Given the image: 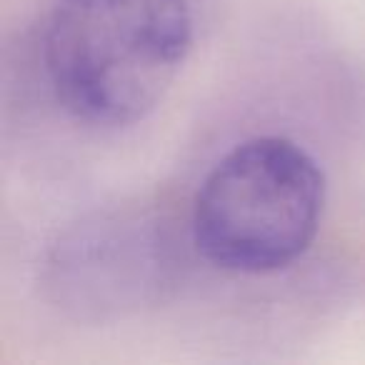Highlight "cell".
<instances>
[{
  "instance_id": "3957f363",
  "label": "cell",
  "mask_w": 365,
  "mask_h": 365,
  "mask_svg": "<svg viewBox=\"0 0 365 365\" xmlns=\"http://www.w3.org/2000/svg\"><path fill=\"white\" fill-rule=\"evenodd\" d=\"M148 213H98L68 228L43 265L48 298L76 320L101 323L158 298L170 275L168 238Z\"/></svg>"
},
{
  "instance_id": "7a4b0ae2",
  "label": "cell",
  "mask_w": 365,
  "mask_h": 365,
  "mask_svg": "<svg viewBox=\"0 0 365 365\" xmlns=\"http://www.w3.org/2000/svg\"><path fill=\"white\" fill-rule=\"evenodd\" d=\"M325 173L303 145L258 135L230 148L195 190L190 233L213 268L268 275L298 263L325 210Z\"/></svg>"
},
{
  "instance_id": "6da1fadb",
  "label": "cell",
  "mask_w": 365,
  "mask_h": 365,
  "mask_svg": "<svg viewBox=\"0 0 365 365\" xmlns=\"http://www.w3.org/2000/svg\"><path fill=\"white\" fill-rule=\"evenodd\" d=\"M193 46L188 0H58L46 71L63 110L93 128L145 120Z\"/></svg>"
}]
</instances>
